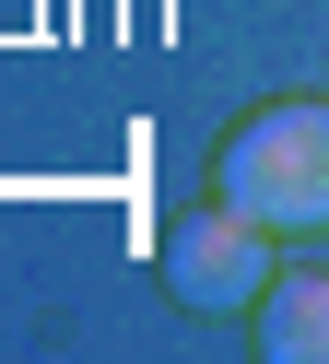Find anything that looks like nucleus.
I'll use <instances>...</instances> for the list:
<instances>
[{
    "label": "nucleus",
    "instance_id": "obj_1",
    "mask_svg": "<svg viewBox=\"0 0 329 364\" xmlns=\"http://www.w3.org/2000/svg\"><path fill=\"white\" fill-rule=\"evenodd\" d=\"M212 200H235L271 235H329V95H282L235 118V141L212 153Z\"/></svg>",
    "mask_w": 329,
    "mask_h": 364
},
{
    "label": "nucleus",
    "instance_id": "obj_2",
    "mask_svg": "<svg viewBox=\"0 0 329 364\" xmlns=\"http://www.w3.org/2000/svg\"><path fill=\"white\" fill-rule=\"evenodd\" d=\"M164 282H177L188 306H212V317L258 306V294H271V223H247L235 200H212V212H188L177 235H164Z\"/></svg>",
    "mask_w": 329,
    "mask_h": 364
},
{
    "label": "nucleus",
    "instance_id": "obj_3",
    "mask_svg": "<svg viewBox=\"0 0 329 364\" xmlns=\"http://www.w3.org/2000/svg\"><path fill=\"white\" fill-rule=\"evenodd\" d=\"M258 353L271 364H329V270H271V294H258Z\"/></svg>",
    "mask_w": 329,
    "mask_h": 364
}]
</instances>
